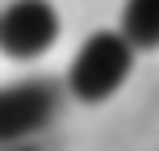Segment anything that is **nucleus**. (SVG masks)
<instances>
[{"mask_svg":"<svg viewBox=\"0 0 159 151\" xmlns=\"http://www.w3.org/2000/svg\"><path fill=\"white\" fill-rule=\"evenodd\" d=\"M67 105V84L55 76H21L0 84V147H21L50 126Z\"/></svg>","mask_w":159,"mask_h":151,"instance_id":"2","label":"nucleus"},{"mask_svg":"<svg viewBox=\"0 0 159 151\" xmlns=\"http://www.w3.org/2000/svg\"><path fill=\"white\" fill-rule=\"evenodd\" d=\"M0 151H38L34 143H21V147H0Z\"/></svg>","mask_w":159,"mask_h":151,"instance_id":"5","label":"nucleus"},{"mask_svg":"<svg viewBox=\"0 0 159 151\" xmlns=\"http://www.w3.org/2000/svg\"><path fill=\"white\" fill-rule=\"evenodd\" d=\"M63 34L59 8L50 0H13L0 8V55L13 63L42 59Z\"/></svg>","mask_w":159,"mask_h":151,"instance_id":"3","label":"nucleus"},{"mask_svg":"<svg viewBox=\"0 0 159 151\" xmlns=\"http://www.w3.org/2000/svg\"><path fill=\"white\" fill-rule=\"evenodd\" d=\"M117 30L134 50H159V0H126Z\"/></svg>","mask_w":159,"mask_h":151,"instance_id":"4","label":"nucleus"},{"mask_svg":"<svg viewBox=\"0 0 159 151\" xmlns=\"http://www.w3.org/2000/svg\"><path fill=\"white\" fill-rule=\"evenodd\" d=\"M138 50L126 42L121 30H96L80 42V50L67 63V97L80 105H101L126 84Z\"/></svg>","mask_w":159,"mask_h":151,"instance_id":"1","label":"nucleus"}]
</instances>
